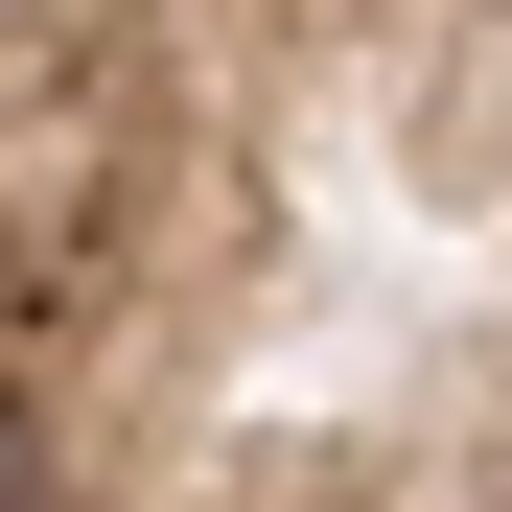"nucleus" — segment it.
Instances as JSON below:
<instances>
[{
  "mask_svg": "<svg viewBox=\"0 0 512 512\" xmlns=\"http://www.w3.org/2000/svg\"><path fill=\"white\" fill-rule=\"evenodd\" d=\"M0 512H512V0H0Z\"/></svg>",
  "mask_w": 512,
  "mask_h": 512,
  "instance_id": "f257e3e1",
  "label": "nucleus"
}]
</instances>
